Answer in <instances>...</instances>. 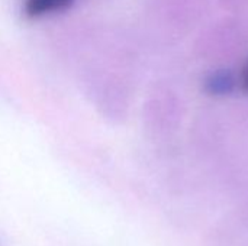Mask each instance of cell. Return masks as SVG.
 I'll return each mask as SVG.
<instances>
[{"label": "cell", "mask_w": 248, "mask_h": 246, "mask_svg": "<svg viewBox=\"0 0 248 246\" xmlns=\"http://www.w3.org/2000/svg\"><path fill=\"white\" fill-rule=\"evenodd\" d=\"M74 0H22V10L28 17H41L71 6Z\"/></svg>", "instance_id": "obj_1"}, {"label": "cell", "mask_w": 248, "mask_h": 246, "mask_svg": "<svg viewBox=\"0 0 248 246\" xmlns=\"http://www.w3.org/2000/svg\"><path fill=\"white\" fill-rule=\"evenodd\" d=\"M208 88L211 93H215V94H222V93H228L231 91L232 88V77L225 72V71H219V72H215L211 75V78L208 80Z\"/></svg>", "instance_id": "obj_2"}, {"label": "cell", "mask_w": 248, "mask_h": 246, "mask_svg": "<svg viewBox=\"0 0 248 246\" xmlns=\"http://www.w3.org/2000/svg\"><path fill=\"white\" fill-rule=\"evenodd\" d=\"M244 84H246V87L248 88V64L247 67H246V70H244Z\"/></svg>", "instance_id": "obj_3"}]
</instances>
